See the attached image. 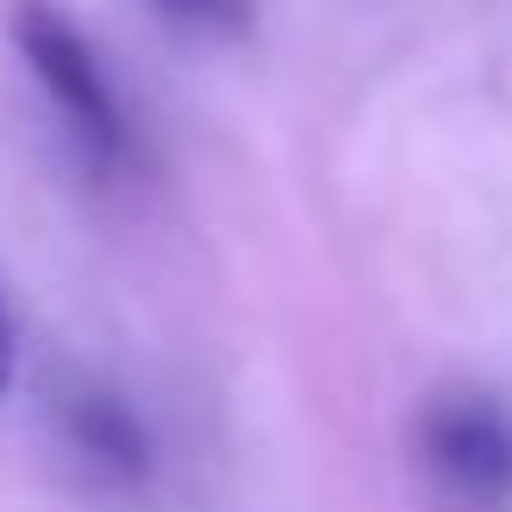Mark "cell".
I'll return each instance as SVG.
<instances>
[{
    "label": "cell",
    "mask_w": 512,
    "mask_h": 512,
    "mask_svg": "<svg viewBox=\"0 0 512 512\" xmlns=\"http://www.w3.org/2000/svg\"><path fill=\"white\" fill-rule=\"evenodd\" d=\"M8 36L29 64V78L43 85V99L64 113V127L78 134V148L113 169L127 155V106L92 50V36L57 8V0H15V15H8Z\"/></svg>",
    "instance_id": "1"
},
{
    "label": "cell",
    "mask_w": 512,
    "mask_h": 512,
    "mask_svg": "<svg viewBox=\"0 0 512 512\" xmlns=\"http://www.w3.org/2000/svg\"><path fill=\"white\" fill-rule=\"evenodd\" d=\"M421 470L463 505H512V407L491 393H435L414 414Z\"/></svg>",
    "instance_id": "2"
},
{
    "label": "cell",
    "mask_w": 512,
    "mask_h": 512,
    "mask_svg": "<svg viewBox=\"0 0 512 512\" xmlns=\"http://www.w3.org/2000/svg\"><path fill=\"white\" fill-rule=\"evenodd\" d=\"M64 428H71V449H78L92 470H106V477H141V470H148V435H141V421L127 414V400H113V393H78V400L64 407Z\"/></svg>",
    "instance_id": "3"
},
{
    "label": "cell",
    "mask_w": 512,
    "mask_h": 512,
    "mask_svg": "<svg viewBox=\"0 0 512 512\" xmlns=\"http://www.w3.org/2000/svg\"><path fill=\"white\" fill-rule=\"evenodd\" d=\"M169 22H190V29H239L246 22V0H155Z\"/></svg>",
    "instance_id": "4"
},
{
    "label": "cell",
    "mask_w": 512,
    "mask_h": 512,
    "mask_svg": "<svg viewBox=\"0 0 512 512\" xmlns=\"http://www.w3.org/2000/svg\"><path fill=\"white\" fill-rule=\"evenodd\" d=\"M15 372H22V344H15V316H8V302H0V393L15 386Z\"/></svg>",
    "instance_id": "5"
}]
</instances>
